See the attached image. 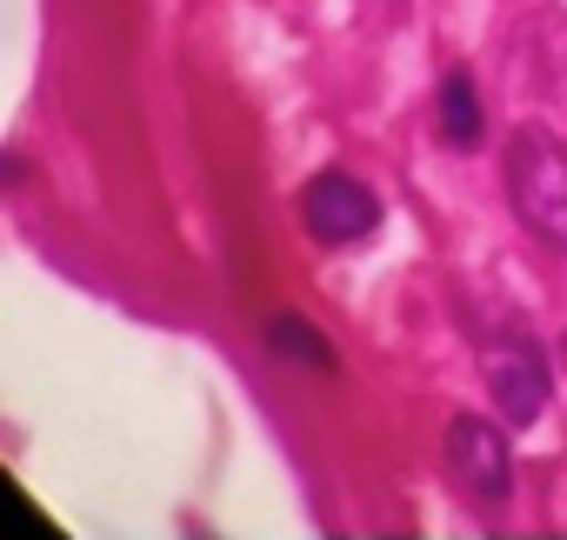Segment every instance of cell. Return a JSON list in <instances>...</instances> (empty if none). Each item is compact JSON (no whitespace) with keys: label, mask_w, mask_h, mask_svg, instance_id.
Segmentation results:
<instances>
[{"label":"cell","mask_w":567,"mask_h":540,"mask_svg":"<svg viewBox=\"0 0 567 540\" xmlns=\"http://www.w3.org/2000/svg\"><path fill=\"white\" fill-rule=\"evenodd\" d=\"M507 200L520 214L527 233H540L547 247H567V147L547 127H520L507 141Z\"/></svg>","instance_id":"1"},{"label":"cell","mask_w":567,"mask_h":540,"mask_svg":"<svg viewBox=\"0 0 567 540\" xmlns=\"http://www.w3.org/2000/svg\"><path fill=\"white\" fill-rule=\"evenodd\" d=\"M301 220L321 247H354L381 227V200L354 180V174H315L308 180V200H301Z\"/></svg>","instance_id":"2"},{"label":"cell","mask_w":567,"mask_h":540,"mask_svg":"<svg viewBox=\"0 0 567 540\" xmlns=\"http://www.w3.org/2000/svg\"><path fill=\"white\" fill-rule=\"evenodd\" d=\"M441 447H447V474H454L461 494H474V500H507L514 467H507V440H501L494 420L461 414V420H447V440H441Z\"/></svg>","instance_id":"3"},{"label":"cell","mask_w":567,"mask_h":540,"mask_svg":"<svg viewBox=\"0 0 567 540\" xmlns=\"http://www.w3.org/2000/svg\"><path fill=\"white\" fill-rule=\"evenodd\" d=\"M487 394L501 401V414L514 420V427H527V420H540V407H547V394H554V381H547V361L534 354V347H494L487 354Z\"/></svg>","instance_id":"4"},{"label":"cell","mask_w":567,"mask_h":540,"mask_svg":"<svg viewBox=\"0 0 567 540\" xmlns=\"http://www.w3.org/2000/svg\"><path fill=\"white\" fill-rule=\"evenodd\" d=\"M434 121H441V141H447V147H474V141H481V94H474L467 74H447V81H441Z\"/></svg>","instance_id":"5"},{"label":"cell","mask_w":567,"mask_h":540,"mask_svg":"<svg viewBox=\"0 0 567 540\" xmlns=\"http://www.w3.org/2000/svg\"><path fill=\"white\" fill-rule=\"evenodd\" d=\"M267 341L288 354V361H301V367H334V354H328V341L315 334V328H301L295 314H274L267 321Z\"/></svg>","instance_id":"6"}]
</instances>
